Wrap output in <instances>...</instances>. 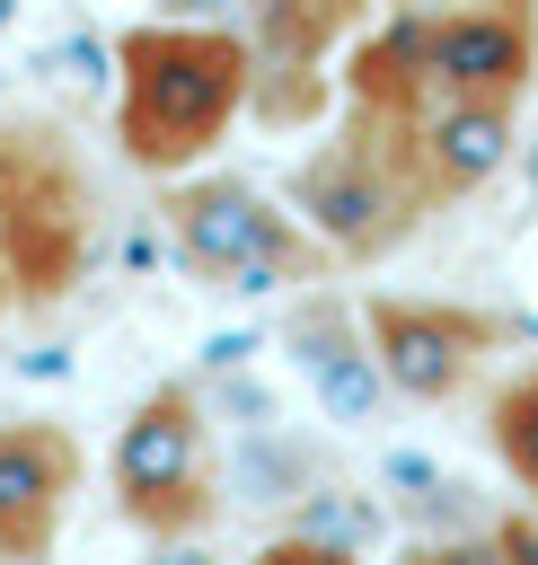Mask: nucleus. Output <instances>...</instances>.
<instances>
[{
    "label": "nucleus",
    "instance_id": "f257e3e1",
    "mask_svg": "<svg viewBox=\"0 0 538 565\" xmlns=\"http://www.w3.org/2000/svg\"><path fill=\"white\" fill-rule=\"evenodd\" d=\"M256 115V44L229 18H150L115 35V150L141 177H185Z\"/></svg>",
    "mask_w": 538,
    "mask_h": 565
},
{
    "label": "nucleus",
    "instance_id": "f03ea898",
    "mask_svg": "<svg viewBox=\"0 0 538 565\" xmlns=\"http://www.w3.org/2000/svg\"><path fill=\"white\" fill-rule=\"evenodd\" d=\"M415 115L423 106H362V97H344V132H326L291 168V212L318 230V247L335 265H370L397 238H415L423 212H441V185L423 168Z\"/></svg>",
    "mask_w": 538,
    "mask_h": 565
},
{
    "label": "nucleus",
    "instance_id": "7ed1b4c3",
    "mask_svg": "<svg viewBox=\"0 0 538 565\" xmlns=\"http://www.w3.org/2000/svg\"><path fill=\"white\" fill-rule=\"evenodd\" d=\"M168 238L185 247L194 274L229 282V291H273V282H300V274H326L335 256L309 247L318 230L300 212H273L247 177H168Z\"/></svg>",
    "mask_w": 538,
    "mask_h": 565
},
{
    "label": "nucleus",
    "instance_id": "20e7f679",
    "mask_svg": "<svg viewBox=\"0 0 538 565\" xmlns=\"http://www.w3.org/2000/svg\"><path fill=\"white\" fill-rule=\"evenodd\" d=\"M106 477H115V503H123L132 530H150V539H185V530H203V521L220 512L203 397H194L185 380H159V388L123 415Z\"/></svg>",
    "mask_w": 538,
    "mask_h": 565
},
{
    "label": "nucleus",
    "instance_id": "39448f33",
    "mask_svg": "<svg viewBox=\"0 0 538 565\" xmlns=\"http://www.w3.org/2000/svg\"><path fill=\"white\" fill-rule=\"evenodd\" d=\"M362 327H370V353H379L388 388L415 397V406L459 397L485 371V353H503V335H512L494 309H467V300H397V291L362 300Z\"/></svg>",
    "mask_w": 538,
    "mask_h": 565
},
{
    "label": "nucleus",
    "instance_id": "423d86ee",
    "mask_svg": "<svg viewBox=\"0 0 538 565\" xmlns=\"http://www.w3.org/2000/svg\"><path fill=\"white\" fill-rule=\"evenodd\" d=\"M370 0H247L256 44V124L291 132L326 115V53L362 26Z\"/></svg>",
    "mask_w": 538,
    "mask_h": 565
},
{
    "label": "nucleus",
    "instance_id": "0eeeda50",
    "mask_svg": "<svg viewBox=\"0 0 538 565\" xmlns=\"http://www.w3.org/2000/svg\"><path fill=\"white\" fill-rule=\"evenodd\" d=\"M388 18H406V35H415V53H423L441 97H503V106H520V88L538 71V9L476 0V9H388Z\"/></svg>",
    "mask_w": 538,
    "mask_h": 565
},
{
    "label": "nucleus",
    "instance_id": "6e6552de",
    "mask_svg": "<svg viewBox=\"0 0 538 565\" xmlns=\"http://www.w3.org/2000/svg\"><path fill=\"white\" fill-rule=\"evenodd\" d=\"M79 494V441L62 424H0V565H44Z\"/></svg>",
    "mask_w": 538,
    "mask_h": 565
},
{
    "label": "nucleus",
    "instance_id": "1a4fd4ad",
    "mask_svg": "<svg viewBox=\"0 0 538 565\" xmlns=\"http://www.w3.org/2000/svg\"><path fill=\"white\" fill-rule=\"evenodd\" d=\"M291 353L309 362L318 397H326L344 424H370V415H379L388 371H379V353H370L362 309H344V300H309V309H291Z\"/></svg>",
    "mask_w": 538,
    "mask_h": 565
},
{
    "label": "nucleus",
    "instance_id": "9d476101",
    "mask_svg": "<svg viewBox=\"0 0 538 565\" xmlns=\"http://www.w3.org/2000/svg\"><path fill=\"white\" fill-rule=\"evenodd\" d=\"M415 141H423V168H432L441 203H459L512 159V106L503 97H432L415 115Z\"/></svg>",
    "mask_w": 538,
    "mask_h": 565
},
{
    "label": "nucleus",
    "instance_id": "9b49d317",
    "mask_svg": "<svg viewBox=\"0 0 538 565\" xmlns=\"http://www.w3.org/2000/svg\"><path fill=\"white\" fill-rule=\"evenodd\" d=\"M485 441H494V459L512 468V486L538 503V371H520V380H503V388L485 397Z\"/></svg>",
    "mask_w": 538,
    "mask_h": 565
},
{
    "label": "nucleus",
    "instance_id": "f8f14e48",
    "mask_svg": "<svg viewBox=\"0 0 538 565\" xmlns=\"http://www.w3.org/2000/svg\"><path fill=\"white\" fill-rule=\"evenodd\" d=\"M397 565H503V547H494V530L485 539H415Z\"/></svg>",
    "mask_w": 538,
    "mask_h": 565
},
{
    "label": "nucleus",
    "instance_id": "ddd939ff",
    "mask_svg": "<svg viewBox=\"0 0 538 565\" xmlns=\"http://www.w3.org/2000/svg\"><path fill=\"white\" fill-rule=\"evenodd\" d=\"M247 565H362V556H353V547H335V539H309V530H300V539H273V547H256Z\"/></svg>",
    "mask_w": 538,
    "mask_h": 565
},
{
    "label": "nucleus",
    "instance_id": "4468645a",
    "mask_svg": "<svg viewBox=\"0 0 538 565\" xmlns=\"http://www.w3.org/2000/svg\"><path fill=\"white\" fill-rule=\"evenodd\" d=\"M494 547H503V565H538V503L529 512H503L494 521Z\"/></svg>",
    "mask_w": 538,
    "mask_h": 565
},
{
    "label": "nucleus",
    "instance_id": "2eb2a0df",
    "mask_svg": "<svg viewBox=\"0 0 538 565\" xmlns=\"http://www.w3.org/2000/svg\"><path fill=\"white\" fill-rule=\"evenodd\" d=\"M388 9H476V0H388ZM494 9H538V0H494Z\"/></svg>",
    "mask_w": 538,
    "mask_h": 565
}]
</instances>
